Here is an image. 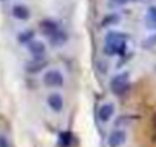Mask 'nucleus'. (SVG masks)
Instances as JSON below:
<instances>
[{
	"label": "nucleus",
	"instance_id": "nucleus-1",
	"mask_svg": "<svg viewBox=\"0 0 156 147\" xmlns=\"http://www.w3.org/2000/svg\"><path fill=\"white\" fill-rule=\"evenodd\" d=\"M129 49V35L122 31L109 29L103 40V52L109 57H121Z\"/></svg>",
	"mask_w": 156,
	"mask_h": 147
},
{
	"label": "nucleus",
	"instance_id": "nucleus-2",
	"mask_svg": "<svg viewBox=\"0 0 156 147\" xmlns=\"http://www.w3.org/2000/svg\"><path fill=\"white\" fill-rule=\"evenodd\" d=\"M40 31H41V32L51 40V43L55 45V46L63 45V43L66 41V34L61 31L60 25H58L57 22L51 20V19L40 22Z\"/></svg>",
	"mask_w": 156,
	"mask_h": 147
},
{
	"label": "nucleus",
	"instance_id": "nucleus-3",
	"mask_svg": "<svg viewBox=\"0 0 156 147\" xmlns=\"http://www.w3.org/2000/svg\"><path fill=\"white\" fill-rule=\"evenodd\" d=\"M41 81H43V84H44L46 88L58 89V88H63V86H64L66 78H64L63 70H60V69H57V67H51V69H44V70H43Z\"/></svg>",
	"mask_w": 156,
	"mask_h": 147
},
{
	"label": "nucleus",
	"instance_id": "nucleus-4",
	"mask_svg": "<svg viewBox=\"0 0 156 147\" xmlns=\"http://www.w3.org/2000/svg\"><path fill=\"white\" fill-rule=\"evenodd\" d=\"M129 83H130V72L129 70H122V72L116 74L115 77H112V80H110V89L116 95H121L129 88Z\"/></svg>",
	"mask_w": 156,
	"mask_h": 147
},
{
	"label": "nucleus",
	"instance_id": "nucleus-5",
	"mask_svg": "<svg viewBox=\"0 0 156 147\" xmlns=\"http://www.w3.org/2000/svg\"><path fill=\"white\" fill-rule=\"evenodd\" d=\"M46 104H48V107H49L52 112L60 113V112H63V109H64V98H63V95H61L60 92H51V94L46 97Z\"/></svg>",
	"mask_w": 156,
	"mask_h": 147
},
{
	"label": "nucleus",
	"instance_id": "nucleus-6",
	"mask_svg": "<svg viewBox=\"0 0 156 147\" xmlns=\"http://www.w3.org/2000/svg\"><path fill=\"white\" fill-rule=\"evenodd\" d=\"M26 48H28V52L31 54L32 58H44L46 49H48L46 43L43 40H37V38H34L31 43H28Z\"/></svg>",
	"mask_w": 156,
	"mask_h": 147
},
{
	"label": "nucleus",
	"instance_id": "nucleus-7",
	"mask_svg": "<svg viewBox=\"0 0 156 147\" xmlns=\"http://www.w3.org/2000/svg\"><path fill=\"white\" fill-rule=\"evenodd\" d=\"M97 115H98V120H100L103 124H107V123L113 118V115H115V104H113L112 101L103 103V104L98 107Z\"/></svg>",
	"mask_w": 156,
	"mask_h": 147
},
{
	"label": "nucleus",
	"instance_id": "nucleus-8",
	"mask_svg": "<svg viewBox=\"0 0 156 147\" xmlns=\"http://www.w3.org/2000/svg\"><path fill=\"white\" fill-rule=\"evenodd\" d=\"M127 139V133L122 129H113L107 136V145L109 147H121Z\"/></svg>",
	"mask_w": 156,
	"mask_h": 147
},
{
	"label": "nucleus",
	"instance_id": "nucleus-9",
	"mask_svg": "<svg viewBox=\"0 0 156 147\" xmlns=\"http://www.w3.org/2000/svg\"><path fill=\"white\" fill-rule=\"evenodd\" d=\"M11 14L16 20H20V22H28L31 19V9L23 3H16L11 8Z\"/></svg>",
	"mask_w": 156,
	"mask_h": 147
},
{
	"label": "nucleus",
	"instance_id": "nucleus-10",
	"mask_svg": "<svg viewBox=\"0 0 156 147\" xmlns=\"http://www.w3.org/2000/svg\"><path fill=\"white\" fill-rule=\"evenodd\" d=\"M144 23L145 26L156 32V5H150L147 9H145V14H144Z\"/></svg>",
	"mask_w": 156,
	"mask_h": 147
},
{
	"label": "nucleus",
	"instance_id": "nucleus-11",
	"mask_svg": "<svg viewBox=\"0 0 156 147\" xmlns=\"http://www.w3.org/2000/svg\"><path fill=\"white\" fill-rule=\"evenodd\" d=\"M119 22H121V16H119L118 13H109V14H106V16L103 17L101 26H104V28H107V26H115V25H118Z\"/></svg>",
	"mask_w": 156,
	"mask_h": 147
},
{
	"label": "nucleus",
	"instance_id": "nucleus-12",
	"mask_svg": "<svg viewBox=\"0 0 156 147\" xmlns=\"http://www.w3.org/2000/svg\"><path fill=\"white\" fill-rule=\"evenodd\" d=\"M46 67V61H44V58H34L32 61H31V64H28V72L29 74H37V72H40L41 69H44Z\"/></svg>",
	"mask_w": 156,
	"mask_h": 147
},
{
	"label": "nucleus",
	"instance_id": "nucleus-13",
	"mask_svg": "<svg viewBox=\"0 0 156 147\" xmlns=\"http://www.w3.org/2000/svg\"><path fill=\"white\" fill-rule=\"evenodd\" d=\"M34 31L32 29H26V31H22V32H19V35H17V40L20 41V43H23V45H28V43H31L32 40H34Z\"/></svg>",
	"mask_w": 156,
	"mask_h": 147
},
{
	"label": "nucleus",
	"instance_id": "nucleus-14",
	"mask_svg": "<svg viewBox=\"0 0 156 147\" xmlns=\"http://www.w3.org/2000/svg\"><path fill=\"white\" fill-rule=\"evenodd\" d=\"M141 45H142L144 49H153V48H156V32H153L148 37H145Z\"/></svg>",
	"mask_w": 156,
	"mask_h": 147
},
{
	"label": "nucleus",
	"instance_id": "nucleus-15",
	"mask_svg": "<svg viewBox=\"0 0 156 147\" xmlns=\"http://www.w3.org/2000/svg\"><path fill=\"white\" fill-rule=\"evenodd\" d=\"M58 142L61 144V147H67V145H69V142H70V135H69V133H66V132L60 133Z\"/></svg>",
	"mask_w": 156,
	"mask_h": 147
},
{
	"label": "nucleus",
	"instance_id": "nucleus-16",
	"mask_svg": "<svg viewBox=\"0 0 156 147\" xmlns=\"http://www.w3.org/2000/svg\"><path fill=\"white\" fill-rule=\"evenodd\" d=\"M0 147H11V141L3 133H0Z\"/></svg>",
	"mask_w": 156,
	"mask_h": 147
},
{
	"label": "nucleus",
	"instance_id": "nucleus-17",
	"mask_svg": "<svg viewBox=\"0 0 156 147\" xmlns=\"http://www.w3.org/2000/svg\"><path fill=\"white\" fill-rule=\"evenodd\" d=\"M129 2H132V0H110V3L118 5V6H122V5H126V3H129Z\"/></svg>",
	"mask_w": 156,
	"mask_h": 147
}]
</instances>
